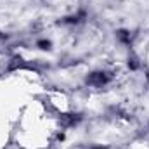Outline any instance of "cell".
Returning <instances> with one entry per match:
<instances>
[{"mask_svg":"<svg viewBox=\"0 0 149 149\" xmlns=\"http://www.w3.org/2000/svg\"><path fill=\"white\" fill-rule=\"evenodd\" d=\"M108 80H109V78H108L106 73H92L87 78V81H88L90 85H95V87H102Z\"/></svg>","mask_w":149,"mask_h":149,"instance_id":"6da1fadb","label":"cell"},{"mask_svg":"<svg viewBox=\"0 0 149 149\" xmlns=\"http://www.w3.org/2000/svg\"><path fill=\"white\" fill-rule=\"evenodd\" d=\"M38 47L43 49V50H45V49H50V42H49V40H40V42H38Z\"/></svg>","mask_w":149,"mask_h":149,"instance_id":"7a4b0ae2","label":"cell"},{"mask_svg":"<svg viewBox=\"0 0 149 149\" xmlns=\"http://www.w3.org/2000/svg\"><path fill=\"white\" fill-rule=\"evenodd\" d=\"M120 38H121L123 42H128V31H123V30H121V31H120Z\"/></svg>","mask_w":149,"mask_h":149,"instance_id":"3957f363","label":"cell"},{"mask_svg":"<svg viewBox=\"0 0 149 149\" xmlns=\"http://www.w3.org/2000/svg\"><path fill=\"white\" fill-rule=\"evenodd\" d=\"M97 149H101V148H97Z\"/></svg>","mask_w":149,"mask_h":149,"instance_id":"277c9868","label":"cell"}]
</instances>
